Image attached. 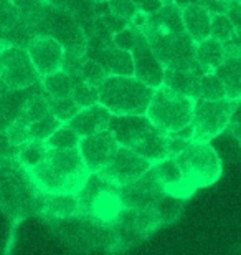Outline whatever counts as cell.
Here are the masks:
<instances>
[{
  "label": "cell",
  "mask_w": 241,
  "mask_h": 255,
  "mask_svg": "<svg viewBox=\"0 0 241 255\" xmlns=\"http://www.w3.org/2000/svg\"><path fill=\"white\" fill-rule=\"evenodd\" d=\"M152 123L149 121L146 115H124L111 118L109 129L114 132L117 142L121 146L132 147L141 139L142 134L149 129Z\"/></svg>",
  "instance_id": "obj_15"
},
{
  "label": "cell",
  "mask_w": 241,
  "mask_h": 255,
  "mask_svg": "<svg viewBox=\"0 0 241 255\" xmlns=\"http://www.w3.org/2000/svg\"><path fill=\"white\" fill-rule=\"evenodd\" d=\"M192 141L188 139H183V137H178V136H173V134H168L167 132V151H168V156L170 157H175L177 154L185 149V147L190 144Z\"/></svg>",
  "instance_id": "obj_37"
},
{
  "label": "cell",
  "mask_w": 241,
  "mask_h": 255,
  "mask_svg": "<svg viewBox=\"0 0 241 255\" xmlns=\"http://www.w3.org/2000/svg\"><path fill=\"white\" fill-rule=\"evenodd\" d=\"M107 76L109 75H107V71L101 66V63H97L94 58L86 57L83 66H81V71H80V80L101 88V85L104 83Z\"/></svg>",
  "instance_id": "obj_31"
},
{
  "label": "cell",
  "mask_w": 241,
  "mask_h": 255,
  "mask_svg": "<svg viewBox=\"0 0 241 255\" xmlns=\"http://www.w3.org/2000/svg\"><path fill=\"white\" fill-rule=\"evenodd\" d=\"M18 23V8L13 0H0V32H8Z\"/></svg>",
  "instance_id": "obj_34"
},
{
  "label": "cell",
  "mask_w": 241,
  "mask_h": 255,
  "mask_svg": "<svg viewBox=\"0 0 241 255\" xmlns=\"http://www.w3.org/2000/svg\"><path fill=\"white\" fill-rule=\"evenodd\" d=\"M227 15L233 22L235 28H237V33L241 35V2H232Z\"/></svg>",
  "instance_id": "obj_39"
},
{
  "label": "cell",
  "mask_w": 241,
  "mask_h": 255,
  "mask_svg": "<svg viewBox=\"0 0 241 255\" xmlns=\"http://www.w3.org/2000/svg\"><path fill=\"white\" fill-rule=\"evenodd\" d=\"M5 134H7V139H8L10 144L15 146V147L22 146V144H25V142H28V141H33V136H32V132H30L28 126L25 123H22V121L17 120V118H15L12 121V125L7 128Z\"/></svg>",
  "instance_id": "obj_33"
},
{
  "label": "cell",
  "mask_w": 241,
  "mask_h": 255,
  "mask_svg": "<svg viewBox=\"0 0 241 255\" xmlns=\"http://www.w3.org/2000/svg\"><path fill=\"white\" fill-rule=\"evenodd\" d=\"M17 149L18 147H15L8 142L7 134H5V132H0V169L7 166L12 159H15Z\"/></svg>",
  "instance_id": "obj_35"
},
{
  "label": "cell",
  "mask_w": 241,
  "mask_h": 255,
  "mask_svg": "<svg viewBox=\"0 0 241 255\" xmlns=\"http://www.w3.org/2000/svg\"><path fill=\"white\" fill-rule=\"evenodd\" d=\"M205 100H223L227 98V91L217 73H202L200 78V96Z\"/></svg>",
  "instance_id": "obj_28"
},
{
  "label": "cell",
  "mask_w": 241,
  "mask_h": 255,
  "mask_svg": "<svg viewBox=\"0 0 241 255\" xmlns=\"http://www.w3.org/2000/svg\"><path fill=\"white\" fill-rule=\"evenodd\" d=\"M144 32L149 47L156 53L165 68L195 70L197 65V43L188 37L187 32L163 33L159 30L144 25Z\"/></svg>",
  "instance_id": "obj_5"
},
{
  "label": "cell",
  "mask_w": 241,
  "mask_h": 255,
  "mask_svg": "<svg viewBox=\"0 0 241 255\" xmlns=\"http://www.w3.org/2000/svg\"><path fill=\"white\" fill-rule=\"evenodd\" d=\"M27 174L42 194H78L88 182L91 172L86 169L78 147H48L43 159L27 171Z\"/></svg>",
  "instance_id": "obj_1"
},
{
  "label": "cell",
  "mask_w": 241,
  "mask_h": 255,
  "mask_svg": "<svg viewBox=\"0 0 241 255\" xmlns=\"http://www.w3.org/2000/svg\"><path fill=\"white\" fill-rule=\"evenodd\" d=\"M48 5H51V7H56V8H66V2L68 0H45Z\"/></svg>",
  "instance_id": "obj_40"
},
{
  "label": "cell",
  "mask_w": 241,
  "mask_h": 255,
  "mask_svg": "<svg viewBox=\"0 0 241 255\" xmlns=\"http://www.w3.org/2000/svg\"><path fill=\"white\" fill-rule=\"evenodd\" d=\"M198 3L210 13H227L232 5V2H227V0H198Z\"/></svg>",
  "instance_id": "obj_38"
},
{
  "label": "cell",
  "mask_w": 241,
  "mask_h": 255,
  "mask_svg": "<svg viewBox=\"0 0 241 255\" xmlns=\"http://www.w3.org/2000/svg\"><path fill=\"white\" fill-rule=\"evenodd\" d=\"M43 211L56 219H68L83 212L76 194H43Z\"/></svg>",
  "instance_id": "obj_22"
},
{
  "label": "cell",
  "mask_w": 241,
  "mask_h": 255,
  "mask_svg": "<svg viewBox=\"0 0 241 255\" xmlns=\"http://www.w3.org/2000/svg\"><path fill=\"white\" fill-rule=\"evenodd\" d=\"M227 2H241V0H227Z\"/></svg>",
  "instance_id": "obj_43"
},
{
  "label": "cell",
  "mask_w": 241,
  "mask_h": 255,
  "mask_svg": "<svg viewBox=\"0 0 241 255\" xmlns=\"http://www.w3.org/2000/svg\"><path fill=\"white\" fill-rule=\"evenodd\" d=\"M227 129L237 137L240 146H241V100L237 101V106H235V110L232 113V118H230V123H228Z\"/></svg>",
  "instance_id": "obj_36"
},
{
  "label": "cell",
  "mask_w": 241,
  "mask_h": 255,
  "mask_svg": "<svg viewBox=\"0 0 241 255\" xmlns=\"http://www.w3.org/2000/svg\"><path fill=\"white\" fill-rule=\"evenodd\" d=\"M152 167V162L146 159L144 156H141L139 152H136L132 147L121 146L117 147L114 157L107 164L104 169L97 172V176L102 181H106L107 184L114 187H122L127 186L131 182L137 181L142 174Z\"/></svg>",
  "instance_id": "obj_8"
},
{
  "label": "cell",
  "mask_w": 241,
  "mask_h": 255,
  "mask_svg": "<svg viewBox=\"0 0 241 255\" xmlns=\"http://www.w3.org/2000/svg\"><path fill=\"white\" fill-rule=\"evenodd\" d=\"M188 187L195 192L198 187H207L222 176L223 166L218 152L210 142L192 141L180 154L175 156Z\"/></svg>",
  "instance_id": "obj_4"
},
{
  "label": "cell",
  "mask_w": 241,
  "mask_h": 255,
  "mask_svg": "<svg viewBox=\"0 0 241 255\" xmlns=\"http://www.w3.org/2000/svg\"><path fill=\"white\" fill-rule=\"evenodd\" d=\"M132 149L139 152L141 156H144L152 164L162 161L163 157L168 156L167 151V132L161 131L154 125L149 126V129L142 134L139 141L132 146Z\"/></svg>",
  "instance_id": "obj_20"
},
{
  "label": "cell",
  "mask_w": 241,
  "mask_h": 255,
  "mask_svg": "<svg viewBox=\"0 0 241 255\" xmlns=\"http://www.w3.org/2000/svg\"><path fill=\"white\" fill-rule=\"evenodd\" d=\"M183 28L195 43L212 37V13L198 2L182 7Z\"/></svg>",
  "instance_id": "obj_17"
},
{
  "label": "cell",
  "mask_w": 241,
  "mask_h": 255,
  "mask_svg": "<svg viewBox=\"0 0 241 255\" xmlns=\"http://www.w3.org/2000/svg\"><path fill=\"white\" fill-rule=\"evenodd\" d=\"M200 78H202V71L198 68L195 70L165 68L162 85L177 91V93L192 96V98L197 100L200 96Z\"/></svg>",
  "instance_id": "obj_19"
},
{
  "label": "cell",
  "mask_w": 241,
  "mask_h": 255,
  "mask_svg": "<svg viewBox=\"0 0 241 255\" xmlns=\"http://www.w3.org/2000/svg\"><path fill=\"white\" fill-rule=\"evenodd\" d=\"M132 58H134V76L144 81L152 88H159L163 83V73H165V66L156 57L152 48L149 47L147 38L144 32L142 37L137 40L136 47L131 50Z\"/></svg>",
  "instance_id": "obj_13"
},
{
  "label": "cell",
  "mask_w": 241,
  "mask_h": 255,
  "mask_svg": "<svg viewBox=\"0 0 241 255\" xmlns=\"http://www.w3.org/2000/svg\"><path fill=\"white\" fill-rule=\"evenodd\" d=\"M111 111L101 103H96L93 106H88V108H81L78 115L68 123V126L73 128L80 137H83L107 129L111 125Z\"/></svg>",
  "instance_id": "obj_16"
},
{
  "label": "cell",
  "mask_w": 241,
  "mask_h": 255,
  "mask_svg": "<svg viewBox=\"0 0 241 255\" xmlns=\"http://www.w3.org/2000/svg\"><path fill=\"white\" fill-rule=\"evenodd\" d=\"M43 96L47 100L50 111L61 125H68L81 110L73 100V96H47V95Z\"/></svg>",
  "instance_id": "obj_26"
},
{
  "label": "cell",
  "mask_w": 241,
  "mask_h": 255,
  "mask_svg": "<svg viewBox=\"0 0 241 255\" xmlns=\"http://www.w3.org/2000/svg\"><path fill=\"white\" fill-rule=\"evenodd\" d=\"M154 90L134 75H109L99 88V103L114 116L146 115Z\"/></svg>",
  "instance_id": "obj_2"
},
{
  "label": "cell",
  "mask_w": 241,
  "mask_h": 255,
  "mask_svg": "<svg viewBox=\"0 0 241 255\" xmlns=\"http://www.w3.org/2000/svg\"><path fill=\"white\" fill-rule=\"evenodd\" d=\"M177 5H180V7H185V5L188 3H195V2H198V0H173Z\"/></svg>",
  "instance_id": "obj_41"
},
{
  "label": "cell",
  "mask_w": 241,
  "mask_h": 255,
  "mask_svg": "<svg viewBox=\"0 0 241 255\" xmlns=\"http://www.w3.org/2000/svg\"><path fill=\"white\" fill-rule=\"evenodd\" d=\"M195 98L180 95L177 91L161 85L154 90L146 116L149 121L163 132H173L190 125Z\"/></svg>",
  "instance_id": "obj_3"
},
{
  "label": "cell",
  "mask_w": 241,
  "mask_h": 255,
  "mask_svg": "<svg viewBox=\"0 0 241 255\" xmlns=\"http://www.w3.org/2000/svg\"><path fill=\"white\" fill-rule=\"evenodd\" d=\"M117 147H119V142H117L114 132L109 128L99 132H94V134L83 136L78 144V149L86 164V169L91 174H97V172L102 171L109 164L116 154Z\"/></svg>",
  "instance_id": "obj_11"
},
{
  "label": "cell",
  "mask_w": 241,
  "mask_h": 255,
  "mask_svg": "<svg viewBox=\"0 0 241 255\" xmlns=\"http://www.w3.org/2000/svg\"><path fill=\"white\" fill-rule=\"evenodd\" d=\"M237 106L235 100H205L197 98L193 106L190 126L193 129V141L210 142L228 128L230 118Z\"/></svg>",
  "instance_id": "obj_6"
},
{
  "label": "cell",
  "mask_w": 241,
  "mask_h": 255,
  "mask_svg": "<svg viewBox=\"0 0 241 255\" xmlns=\"http://www.w3.org/2000/svg\"><path fill=\"white\" fill-rule=\"evenodd\" d=\"M225 60L217 70V76L227 91V98L240 101L241 100V48L225 52Z\"/></svg>",
  "instance_id": "obj_18"
},
{
  "label": "cell",
  "mask_w": 241,
  "mask_h": 255,
  "mask_svg": "<svg viewBox=\"0 0 241 255\" xmlns=\"http://www.w3.org/2000/svg\"><path fill=\"white\" fill-rule=\"evenodd\" d=\"M225 47L220 40L208 37L197 43V65L202 73H217L225 60Z\"/></svg>",
  "instance_id": "obj_23"
},
{
  "label": "cell",
  "mask_w": 241,
  "mask_h": 255,
  "mask_svg": "<svg viewBox=\"0 0 241 255\" xmlns=\"http://www.w3.org/2000/svg\"><path fill=\"white\" fill-rule=\"evenodd\" d=\"M27 52L37 68L40 78L63 68L65 48L58 40L47 33H38L30 40Z\"/></svg>",
  "instance_id": "obj_12"
},
{
  "label": "cell",
  "mask_w": 241,
  "mask_h": 255,
  "mask_svg": "<svg viewBox=\"0 0 241 255\" xmlns=\"http://www.w3.org/2000/svg\"><path fill=\"white\" fill-rule=\"evenodd\" d=\"M81 137L78 136L73 128H70L68 125H61L58 129L47 137V146L53 147V149H76L80 144Z\"/></svg>",
  "instance_id": "obj_27"
},
{
  "label": "cell",
  "mask_w": 241,
  "mask_h": 255,
  "mask_svg": "<svg viewBox=\"0 0 241 255\" xmlns=\"http://www.w3.org/2000/svg\"><path fill=\"white\" fill-rule=\"evenodd\" d=\"M237 35L233 22L227 13H212V37L222 43L232 40Z\"/></svg>",
  "instance_id": "obj_30"
},
{
  "label": "cell",
  "mask_w": 241,
  "mask_h": 255,
  "mask_svg": "<svg viewBox=\"0 0 241 255\" xmlns=\"http://www.w3.org/2000/svg\"><path fill=\"white\" fill-rule=\"evenodd\" d=\"M93 2H94V3H107L109 0H93Z\"/></svg>",
  "instance_id": "obj_42"
},
{
  "label": "cell",
  "mask_w": 241,
  "mask_h": 255,
  "mask_svg": "<svg viewBox=\"0 0 241 255\" xmlns=\"http://www.w3.org/2000/svg\"><path fill=\"white\" fill-rule=\"evenodd\" d=\"M76 81L78 80L65 70H58L42 76V91L47 96H71Z\"/></svg>",
  "instance_id": "obj_24"
},
{
  "label": "cell",
  "mask_w": 241,
  "mask_h": 255,
  "mask_svg": "<svg viewBox=\"0 0 241 255\" xmlns=\"http://www.w3.org/2000/svg\"><path fill=\"white\" fill-rule=\"evenodd\" d=\"M146 25L163 33L185 32V28H183V20H182V7L177 5L175 2L163 3L157 12L149 15Z\"/></svg>",
  "instance_id": "obj_21"
},
{
  "label": "cell",
  "mask_w": 241,
  "mask_h": 255,
  "mask_svg": "<svg viewBox=\"0 0 241 255\" xmlns=\"http://www.w3.org/2000/svg\"><path fill=\"white\" fill-rule=\"evenodd\" d=\"M47 149H48V146L45 141H38V139L28 141V142H25V144L18 146L15 161H17L18 164L22 166V169L27 172L43 159V156L47 154Z\"/></svg>",
  "instance_id": "obj_25"
},
{
  "label": "cell",
  "mask_w": 241,
  "mask_h": 255,
  "mask_svg": "<svg viewBox=\"0 0 241 255\" xmlns=\"http://www.w3.org/2000/svg\"><path fill=\"white\" fill-rule=\"evenodd\" d=\"M107 8L112 15H116L117 18L126 20L127 23L131 22V18L139 12L141 5L136 0H109L107 2Z\"/></svg>",
  "instance_id": "obj_32"
},
{
  "label": "cell",
  "mask_w": 241,
  "mask_h": 255,
  "mask_svg": "<svg viewBox=\"0 0 241 255\" xmlns=\"http://www.w3.org/2000/svg\"><path fill=\"white\" fill-rule=\"evenodd\" d=\"M0 78L12 90H27L38 83L40 75L27 48L8 43L0 50Z\"/></svg>",
  "instance_id": "obj_7"
},
{
  "label": "cell",
  "mask_w": 241,
  "mask_h": 255,
  "mask_svg": "<svg viewBox=\"0 0 241 255\" xmlns=\"http://www.w3.org/2000/svg\"><path fill=\"white\" fill-rule=\"evenodd\" d=\"M152 169L156 172V177L161 182L162 189L167 194L178 199H188L193 194V191L185 182V177H183V172L175 157H163L162 161L152 164Z\"/></svg>",
  "instance_id": "obj_14"
},
{
  "label": "cell",
  "mask_w": 241,
  "mask_h": 255,
  "mask_svg": "<svg viewBox=\"0 0 241 255\" xmlns=\"http://www.w3.org/2000/svg\"><path fill=\"white\" fill-rule=\"evenodd\" d=\"M117 191H119L122 207L146 209V211H156L163 196L167 194L162 189L161 182L157 181L152 167L137 181L131 182L127 186H122Z\"/></svg>",
  "instance_id": "obj_10"
},
{
  "label": "cell",
  "mask_w": 241,
  "mask_h": 255,
  "mask_svg": "<svg viewBox=\"0 0 241 255\" xmlns=\"http://www.w3.org/2000/svg\"><path fill=\"white\" fill-rule=\"evenodd\" d=\"M17 120L27 125L33 139L38 141H47L51 132H55L61 126L60 121L50 111L43 93L28 95L20 106Z\"/></svg>",
  "instance_id": "obj_9"
},
{
  "label": "cell",
  "mask_w": 241,
  "mask_h": 255,
  "mask_svg": "<svg viewBox=\"0 0 241 255\" xmlns=\"http://www.w3.org/2000/svg\"><path fill=\"white\" fill-rule=\"evenodd\" d=\"M73 100L80 108H88L96 103H99V88L91 83H86L83 80H78L73 88Z\"/></svg>",
  "instance_id": "obj_29"
}]
</instances>
